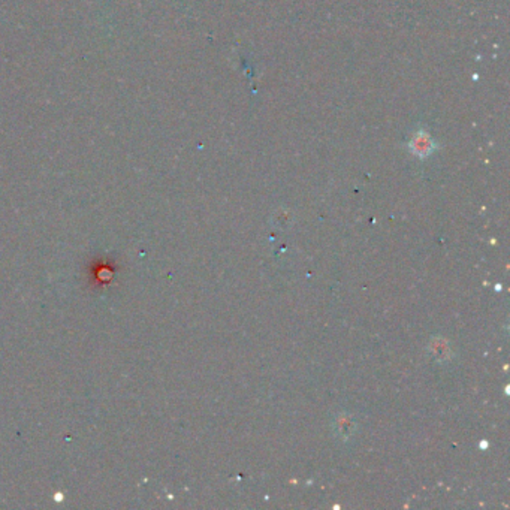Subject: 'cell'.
<instances>
[{
  "label": "cell",
  "mask_w": 510,
  "mask_h": 510,
  "mask_svg": "<svg viewBox=\"0 0 510 510\" xmlns=\"http://www.w3.org/2000/svg\"><path fill=\"white\" fill-rule=\"evenodd\" d=\"M335 428H337V430L340 431V434H341L343 437H349V435L355 431L352 419H349V417H343V416H340V417H339V421H337V424H335Z\"/></svg>",
  "instance_id": "cell-3"
},
{
  "label": "cell",
  "mask_w": 510,
  "mask_h": 510,
  "mask_svg": "<svg viewBox=\"0 0 510 510\" xmlns=\"http://www.w3.org/2000/svg\"><path fill=\"white\" fill-rule=\"evenodd\" d=\"M435 147H437L435 142L426 132H417L416 135H413L412 141L408 142V149L421 159L430 156V154L435 150Z\"/></svg>",
  "instance_id": "cell-1"
},
{
  "label": "cell",
  "mask_w": 510,
  "mask_h": 510,
  "mask_svg": "<svg viewBox=\"0 0 510 510\" xmlns=\"http://www.w3.org/2000/svg\"><path fill=\"white\" fill-rule=\"evenodd\" d=\"M430 350L433 353V357H435L439 361H444V359H449L451 358V355H449V344H448V341H444L442 339H434L431 341Z\"/></svg>",
  "instance_id": "cell-2"
}]
</instances>
